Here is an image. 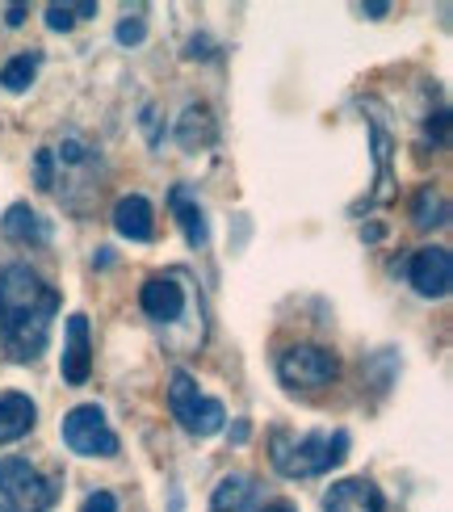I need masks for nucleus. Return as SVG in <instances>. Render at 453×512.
<instances>
[{"mask_svg":"<svg viewBox=\"0 0 453 512\" xmlns=\"http://www.w3.org/2000/svg\"><path fill=\"white\" fill-rule=\"evenodd\" d=\"M59 294L30 265L0 269V340L13 361H34L51 340Z\"/></svg>","mask_w":453,"mask_h":512,"instance_id":"obj_1","label":"nucleus"},{"mask_svg":"<svg viewBox=\"0 0 453 512\" xmlns=\"http://www.w3.org/2000/svg\"><path fill=\"white\" fill-rule=\"evenodd\" d=\"M349 458V433H307V437H290L286 429H277L269 437V462L277 475L286 479H311L340 466Z\"/></svg>","mask_w":453,"mask_h":512,"instance_id":"obj_2","label":"nucleus"},{"mask_svg":"<svg viewBox=\"0 0 453 512\" xmlns=\"http://www.w3.org/2000/svg\"><path fill=\"white\" fill-rule=\"evenodd\" d=\"M59 483L26 458H0V512H51Z\"/></svg>","mask_w":453,"mask_h":512,"instance_id":"obj_3","label":"nucleus"},{"mask_svg":"<svg viewBox=\"0 0 453 512\" xmlns=\"http://www.w3.org/2000/svg\"><path fill=\"white\" fill-rule=\"evenodd\" d=\"M168 408H172V416L181 420V429L193 433V437H214V433H223V424H227V408H223L219 399L202 395L189 370H177V374H172Z\"/></svg>","mask_w":453,"mask_h":512,"instance_id":"obj_4","label":"nucleus"},{"mask_svg":"<svg viewBox=\"0 0 453 512\" xmlns=\"http://www.w3.org/2000/svg\"><path fill=\"white\" fill-rule=\"evenodd\" d=\"M63 445L80 458H114L118 454V433L97 403H80L63 416Z\"/></svg>","mask_w":453,"mask_h":512,"instance_id":"obj_5","label":"nucleus"},{"mask_svg":"<svg viewBox=\"0 0 453 512\" xmlns=\"http://www.w3.org/2000/svg\"><path fill=\"white\" fill-rule=\"evenodd\" d=\"M336 374H340V361H336L332 349H319V345H290L286 353H277V378H282L290 391L328 387Z\"/></svg>","mask_w":453,"mask_h":512,"instance_id":"obj_6","label":"nucleus"},{"mask_svg":"<svg viewBox=\"0 0 453 512\" xmlns=\"http://www.w3.org/2000/svg\"><path fill=\"white\" fill-rule=\"evenodd\" d=\"M185 277L181 273H156L147 277L143 290H139V307L147 319H156V324H172V319H181L185 311Z\"/></svg>","mask_w":453,"mask_h":512,"instance_id":"obj_7","label":"nucleus"},{"mask_svg":"<svg viewBox=\"0 0 453 512\" xmlns=\"http://www.w3.org/2000/svg\"><path fill=\"white\" fill-rule=\"evenodd\" d=\"M407 277L412 286L424 294V298H445L449 294V282H453V261L445 248H420L407 265Z\"/></svg>","mask_w":453,"mask_h":512,"instance_id":"obj_8","label":"nucleus"},{"mask_svg":"<svg viewBox=\"0 0 453 512\" xmlns=\"http://www.w3.org/2000/svg\"><path fill=\"white\" fill-rule=\"evenodd\" d=\"M93 374V349H89V315H68V349H63V382L84 387Z\"/></svg>","mask_w":453,"mask_h":512,"instance_id":"obj_9","label":"nucleus"},{"mask_svg":"<svg viewBox=\"0 0 453 512\" xmlns=\"http://www.w3.org/2000/svg\"><path fill=\"white\" fill-rule=\"evenodd\" d=\"M386 500L370 479H340L323 496V512H382Z\"/></svg>","mask_w":453,"mask_h":512,"instance_id":"obj_10","label":"nucleus"},{"mask_svg":"<svg viewBox=\"0 0 453 512\" xmlns=\"http://www.w3.org/2000/svg\"><path fill=\"white\" fill-rule=\"evenodd\" d=\"M114 231L122 240H135V244L156 240V210H151V202L143 194L118 198V206H114Z\"/></svg>","mask_w":453,"mask_h":512,"instance_id":"obj_11","label":"nucleus"},{"mask_svg":"<svg viewBox=\"0 0 453 512\" xmlns=\"http://www.w3.org/2000/svg\"><path fill=\"white\" fill-rule=\"evenodd\" d=\"M168 206H172V215H177V223L185 231V244L189 248H206L210 244V223H206V210L198 206V198H193L185 185H172Z\"/></svg>","mask_w":453,"mask_h":512,"instance_id":"obj_12","label":"nucleus"},{"mask_svg":"<svg viewBox=\"0 0 453 512\" xmlns=\"http://www.w3.org/2000/svg\"><path fill=\"white\" fill-rule=\"evenodd\" d=\"M34 420H38V408L30 395H21V391L0 395V445L26 437L34 429Z\"/></svg>","mask_w":453,"mask_h":512,"instance_id":"obj_13","label":"nucleus"},{"mask_svg":"<svg viewBox=\"0 0 453 512\" xmlns=\"http://www.w3.org/2000/svg\"><path fill=\"white\" fill-rule=\"evenodd\" d=\"M0 231H5V240H13V244H47L51 240V227L42 223L26 202H13L5 210V223H0Z\"/></svg>","mask_w":453,"mask_h":512,"instance_id":"obj_14","label":"nucleus"},{"mask_svg":"<svg viewBox=\"0 0 453 512\" xmlns=\"http://www.w3.org/2000/svg\"><path fill=\"white\" fill-rule=\"evenodd\" d=\"M252 500H256L252 479L248 475H227L219 487H214L210 512H252Z\"/></svg>","mask_w":453,"mask_h":512,"instance_id":"obj_15","label":"nucleus"},{"mask_svg":"<svg viewBox=\"0 0 453 512\" xmlns=\"http://www.w3.org/2000/svg\"><path fill=\"white\" fill-rule=\"evenodd\" d=\"M177 139H181V147H189V152H198V147H206L214 139V122L206 114V105H189L181 126H177Z\"/></svg>","mask_w":453,"mask_h":512,"instance_id":"obj_16","label":"nucleus"},{"mask_svg":"<svg viewBox=\"0 0 453 512\" xmlns=\"http://www.w3.org/2000/svg\"><path fill=\"white\" fill-rule=\"evenodd\" d=\"M38 63H42V55H38V51H26V55L9 59L5 68H0V84H5L9 93H26L30 84H34V76H38Z\"/></svg>","mask_w":453,"mask_h":512,"instance_id":"obj_17","label":"nucleus"},{"mask_svg":"<svg viewBox=\"0 0 453 512\" xmlns=\"http://www.w3.org/2000/svg\"><path fill=\"white\" fill-rule=\"evenodd\" d=\"M374 160H378V181H382L374 202H386L391 198V135H386L378 122H374Z\"/></svg>","mask_w":453,"mask_h":512,"instance_id":"obj_18","label":"nucleus"},{"mask_svg":"<svg viewBox=\"0 0 453 512\" xmlns=\"http://www.w3.org/2000/svg\"><path fill=\"white\" fill-rule=\"evenodd\" d=\"M445 215V202L433 194V189H420V198H416V227H433L441 223Z\"/></svg>","mask_w":453,"mask_h":512,"instance_id":"obj_19","label":"nucleus"},{"mask_svg":"<svg viewBox=\"0 0 453 512\" xmlns=\"http://www.w3.org/2000/svg\"><path fill=\"white\" fill-rule=\"evenodd\" d=\"M34 181H38V189H55V152L51 147H42L34 156Z\"/></svg>","mask_w":453,"mask_h":512,"instance_id":"obj_20","label":"nucleus"},{"mask_svg":"<svg viewBox=\"0 0 453 512\" xmlns=\"http://www.w3.org/2000/svg\"><path fill=\"white\" fill-rule=\"evenodd\" d=\"M114 38L122 42V47H135V42H143V38H147V26H143V17H126V21H118Z\"/></svg>","mask_w":453,"mask_h":512,"instance_id":"obj_21","label":"nucleus"},{"mask_svg":"<svg viewBox=\"0 0 453 512\" xmlns=\"http://www.w3.org/2000/svg\"><path fill=\"white\" fill-rule=\"evenodd\" d=\"M47 26H51L55 34H68V30L76 26V13H72V5H51V9H47Z\"/></svg>","mask_w":453,"mask_h":512,"instance_id":"obj_22","label":"nucleus"},{"mask_svg":"<svg viewBox=\"0 0 453 512\" xmlns=\"http://www.w3.org/2000/svg\"><path fill=\"white\" fill-rule=\"evenodd\" d=\"M80 512H118V496L114 492H93L80 504Z\"/></svg>","mask_w":453,"mask_h":512,"instance_id":"obj_23","label":"nucleus"},{"mask_svg":"<svg viewBox=\"0 0 453 512\" xmlns=\"http://www.w3.org/2000/svg\"><path fill=\"white\" fill-rule=\"evenodd\" d=\"M9 26H21V21H26V5H9Z\"/></svg>","mask_w":453,"mask_h":512,"instance_id":"obj_24","label":"nucleus"},{"mask_svg":"<svg viewBox=\"0 0 453 512\" xmlns=\"http://www.w3.org/2000/svg\"><path fill=\"white\" fill-rule=\"evenodd\" d=\"M206 47H210V42H206V38H193V42H189V55H193V59H198V55L206 59V55H210Z\"/></svg>","mask_w":453,"mask_h":512,"instance_id":"obj_25","label":"nucleus"},{"mask_svg":"<svg viewBox=\"0 0 453 512\" xmlns=\"http://www.w3.org/2000/svg\"><path fill=\"white\" fill-rule=\"evenodd\" d=\"M261 512H298V508H294L290 500H273V504H265Z\"/></svg>","mask_w":453,"mask_h":512,"instance_id":"obj_26","label":"nucleus"},{"mask_svg":"<svg viewBox=\"0 0 453 512\" xmlns=\"http://www.w3.org/2000/svg\"><path fill=\"white\" fill-rule=\"evenodd\" d=\"M235 441H248V420H240V424H235V433H231Z\"/></svg>","mask_w":453,"mask_h":512,"instance_id":"obj_27","label":"nucleus"}]
</instances>
